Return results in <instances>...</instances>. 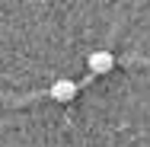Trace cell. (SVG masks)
<instances>
[{"label":"cell","instance_id":"6da1fadb","mask_svg":"<svg viewBox=\"0 0 150 147\" xmlns=\"http://www.w3.org/2000/svg\"><path fill=\"white\" fill-rule=\"evenodd\" d=\"M48 93H51V99H54V102H64V106H67V102L77 96V83H74V80H54Z\"/></svg>","mask_w":150,"mask_h":147},{"label":"cell","instance_id":"7a4b0ae2","mask_svg":"<svg viewBox=\"0 0 150 147\" xmlns=\"http://www.w3.org/2000/svg\"><path fill=\"white\" fill-rule=\"evenodd\" d=\"M115 67V55L112 51H93L90 55V74H109Z\"/></svg>","mask_w":150,"mask_h":147}]
</instances>
